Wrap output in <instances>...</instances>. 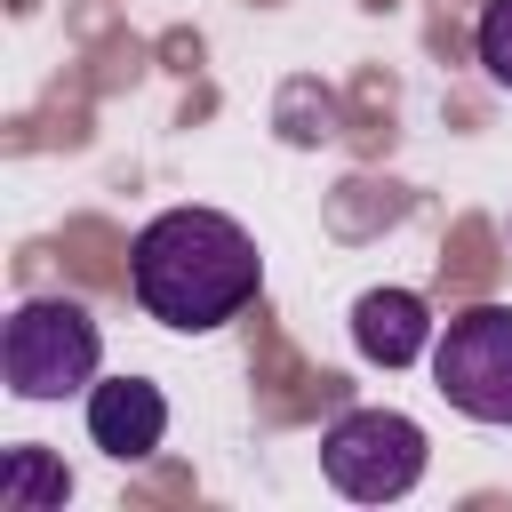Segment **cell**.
<instances>
[{"instance_id":"cell-1","label":"cell","mask_w":512,"mask_h":512,"mask_svg":"<svg viewBox=\"0 0 512 512\" xmlns=\"http://www.w3.org/2000/svg\"><path fill=\"white\" fill-rule=\"evenodd\" d=\"M128 288L160 328L208 336L256 304L264 256L224 208H160L128 248Z\"/></svg>"},{"instance_id":"cell-2","label":"cell","mask_w":512,"mask_h":512,"mask_svg":"<svg viewBox=\"0 0 512 512\" xmlns=\"http://www.w3.org/2000/svg\"><path fill=\"white\" fill-rule=\"evenodd\" d=\"M96 360H104V328L80 296H32L0 328V376L16 400H64L96 384Z\"/></svg>"},{"instance_id":"cell-3","label":"cell","mask_w":512,"mask_h":512,"mask_svg":"<svg viewBox=\"0 0 512 512\" xmlns=\"http://www.w3.org/2000/svg\"><path fill=\"white\" fill-rule=\"evenodd\" d=\"M424 456H432V440H424V424L400 416V408H352V416H336V424L320 432V472H328L352 504H392V496H408V488L424 480Z\"/></svg>"},{"instance_id":"cell-4","label":"cell","mask_w":512,"mask_h":512,"mask_svg":"<svg viewBox=\"0 0 512 512\" xmlns=\"http://www.w3.org/2000/svg\"><path fill=\"white\" fill-rule=\"evenodd\" d=\"M432 384L472 424H512V304H472L432 336Z\"/></svg>"},{"instance_id":"cell-5","label":"cell","mask_w":512,"mask_h":512,"mask_svg":"<svg viewBox=\"0 0 512 512\" xmlns=\"http://www.w3.org/2000/svg\"><path fill=\"white\" fill-rule=\"evenodd\" d=\"M88 440H96L112 464H144V456L168 440V400H160V384H144V376L88 384Z\"/></svg>"},{"instance_id":"cell-6","label":"cell","mask_w":512,"mask_h":512,"mask_svg":"<svg viewBox=\"0 0 512 512\" xmlns=\"http://www.w3.org/2000/svg\"><path fill=\"white\" fill-rule=\"evenodd\" d=\"M432 336H440V320H432V304H424L416 288H368V296L352 304V344H360V360H376V368L424 360Z\"/></svg>"},{"instance_id":"cell-7","label":"cell","mask_w":512,"mask_h":512,"mask_svg":"<svg viewBox=\"0 0 512 512\" xmlns=\"http://www.w3.org/2000/svg\"><path fill=\"white\" fill-rule=\"evenodd\" d=\"M72 496V472L48 448H8L0 456V512H48Z\"/></svg>"},{"instance_id":"cell-8","label":"cell","mask_w":512,"mask_h":512,"mask_svg":"<svg viewBox=\"0 0 512 512\" xmlns=\"http://www.w3.org/2000/svg\"><path fill=\"white\" fill-rule=\"evenodd\" d=\"M472 48H480V72H488L496 88H512V0H488V8H480Z\"/></svg>"}]
</instances>
